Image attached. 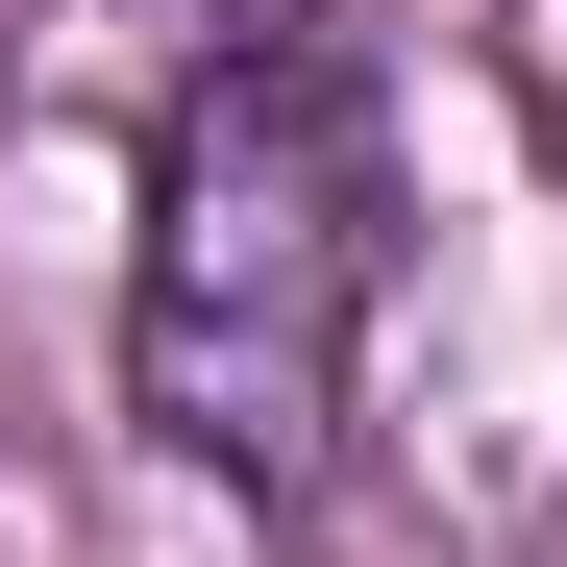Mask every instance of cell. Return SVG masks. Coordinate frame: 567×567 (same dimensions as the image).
<instances>
[{
    "label": "cell",
    "instance_id": "6da1fadb",
    "mask_svg": "<svg viewBox=\"0 0 567 567\" xmlns=\"http://www.w3.org/2000/svg\"><path fill=\"white\" fill-rule=\"evenodd\" d=\"M370 271H395L370 50L321 25V0H247V25L173 74V124H148V223H124V420H148V468L297 518L321 468H346Z\"/></svg>",
    "mask_w": 567,
    "mask_h": 567
}]
</instances>
